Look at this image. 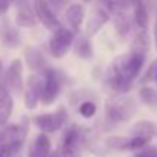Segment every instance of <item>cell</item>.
Masks as SVG:
<instances>
[{
  "label": "cell",
  "mask_w": 157,
  "mask_h": 157,
  "mask_svg": "<svg viewBox=\"0 0 157 157\" xmlns=\"http://www.w3.org/2000/svg\"><path fill=\"white\" fill-rule=\"evenodd\" d=\"M145 55L139 51H133L131 52L121 55L110 67L108 75H107V82L108 86L119 92V93H125L131 89L133 81L139 76L144 63H145Z\"/></svg>",
  "instance_id": "cell-1"
},
{
  "label": "cell",
  "mask_w": 157,
  "mask_h": 157,
  "mask_svg": "<svg viewBox=\"0 0 157 157\" xmlns=\"http://www.w3.org/2000/svg\"><path fill=\"white\" fill-rule=\"evenodd\" d=\"M137 105L130 96H114L110 98L105 104V114L111 122H127L134 116Z\"/></svg>",
  "instance_id": "cell-2"
},
{
  "label": "cell",
  "mask_w": 157,
  "mask_h": 157,
  "mask_svg": "<svg viewBox=\"0 0 157 157\" xmlns=\"http://www.w3.org/2000/svg\"><path fill=\"white\" fill-rule=\"evenodd\" d=\"M75 41V35H73V31L72 29H67V28H58L55 32H53L52 38L49 41V49L55 58H61L64 56L66 53L69 52L70 46L73 44Z\"/></svg>",
  "instance_id": "cell-3"
},
{
  "label": "cell",
  "mask_w": 157,
  "mask_h": 157,
  "mask_svg": "<svg viewBox=\"0 0 157 157\" xmlns=\"http://www.w3.org/2000/svg\"><path fill=\"white\" fill-rule=\"evenodd\" d=\"M34 11L37 15V20L49 31H56L59 26V20L53 11V8L49 5L48 0H35L34 2Z\"/></svg>",
  "instance_id": "cell-4"
},
{
  "label": "cell",
  "mask_w": 157,
  "mask_h": 157,
  "mask_svg": "<svg viewBox=\"0 0 157 157\" xmlns=\"http://www.w3.org/2000/svg\"><path fill=\"white\" fill-rule=\"evenodd\" d=\"M66 121V111L58 110L56 113H44L34 117V124L43 133H55L58 131Z\"/></svg>",
  "instance_id": "cell-5"
},
{
  "label": "cell",
  "mask_w": 157,
  "mask_h": 157,
  "mask_svg": "<svg viewBox=\"0 0 157 157\" xmlns=\"http://www.w3.org/2000/svg\"><path fill=\"white\" fill-rule=\"evenodd\" d=\"M59 93V79L56 76V73L52 69H46L44 70V76H43V92H41V102L46 105L55 102L56 96Z\"/></svg>",
  "instance_id": "cell-6"
},
{
  "label": "cell",
  "mask_w": 157,
  "mask_h": 157,
  "mask_svg": "<svg viewBox=\"0 0 157 157\" xmlns=\"http://www.w3.org/2000/svg\"><path fill=\"white\" fill-rule=\"evenodd\" d=\"M5 76H6V82H8L9 90L20 95L23 90V64H21V61L14 59L9 64Z\"/></svg>",
  "instance_id": "cell-7"
},
{
  "label": "cell",
  "mask_w": 157,
  "mask_h": 157,
  "mask_svg": "<svg viewBox=\"0 0 157 157\" xmlns=\"http://www.w3.org/2000/svg\"><path fill=\"white\" fill-rule=\"evenodd\" d=\"M43 92V78L38 75H31L28 78V89L25 93V105L28 108H35L37 104L41 101Z\"/></svg>",
  "instance_id": "cell-8"
},
{
  "label": "cell",
  "mask_w": 157,
  "mask_h": 157,
  "mask_svg": "<svg viewBox=\"0 0 157 157\" xmlns=\"http://www.w3.org/2000/svg\"><path fill=\"white\" fill-rule=\"evenodd\" d=\"M110 15H111V11L108 8H105L104 5H99L98 8H95V11L92 12V15L89 17V21H87V29H86L87 35L89 37L95 35L108 21Z\"/></svg>",
  "instance_id": "cell-9"
},
{
  "label": "cell",
  "mask_w": 157,
  "mask_h": 157,
  "mask_svg": "<svg viewBox=\"0 0 157 157\" xmlns=\"http://www.w3.org/2000/svg\"><path fill=\"white\" fill-rule=\"evenodd\" d=\"M15 21L21 28H34L37 23V15H35L34 6L31 8L28 2H21L18 5V9H17Z\"/></svg>",
  "instance_id": "cell-10"
},
{
  "label": "cell",
  "mask_w": 157,
  "mask_h": 157,
  "mask_svg": "<svg viewBox=\"0 0 157 157\" xmlns=\"http://www.w3.org/2000/svg\"><path fill=\"white\" fill-rule=\"evenodd\" d=\"M66 20L70 26V29L73 32H78L82 21H84V17H86V11H84V6L79 5V3H72L67 9H66Z\"/></svg>",
  "instance_id": "cell-11"
},
{
  "label": "cell",
  "mask_w": 157,
  "mask_h": 157,
  "mask_svg": "<svg viewBox=\"0 0 157 157\" xmlns=\"http://www.w3.org/2000/svg\"><path fill=\"white\" fill-rule=\"evenodd\" d=\"M78 131L75 128H70L66 131L64 137H63V145H61V153L63 157H78Z\"/></svg>",
  "instance_id": "cell-12"
},
{
  "label": "cell",
  "mask_w": 157,
  "mask_h": 157,
  "mask_svg": "<svg viewBox=\"0 0 157 157\" xmlns=\"http://www.w3.org/2000/svg\"><path fill=\"white\" fill-rule=\"evenodd\" d=\"M26 136V128L23 125H8L0 131V145L2 144H12V142H23Z\"/></svg>",
  "instance_id": "cell-13"
},
{
  "label": "cell",
  "mask_w": 157,
  "mask_h": 157,
  "mask_svg": "<svg viewBox=\"0 0 157 157\" xmlns=\"http://www.w3.org/2000/svg\"><path fill=\"white\" fill-rule=\"evenodd\" d=\"M0 37H2V41H3L8 48H11V49L17 48V46L20 44V41H21L18 31H17L9 21L0 23Z\"/></svg>",
  "instance_id": "cell-14"
},
{
  "label": "cell",
  "mask_w": 157,
  "mask_h": 157,
  "mask_svg": "<svg viewBox=\"0 0 157 157\" xmlns=\"http://www.w3.org/2000/svg\"><path fill=\"white\" fill-rule=\"evenodd\" d=\"M51 156V140L46 136V133H41L35 137L31 151H29V157H49Z\"/></svg>",
  "instance_id": "cell-15"
},
{
  "label": "cell",
  "mask_w": 157,
  "mask_h": 157,
  "mask_svg": "<svg viewBox=\"0 0 157 157\" xmlns=\"http://www.w3.org/2000/svg\"><path fill=\"white\" fill-rule=\"evenodd\" d=\"M156 131H157L156 125L153 122H150V121H139L131 128V134L134 137H142V139H145L148 142L156 136Z\"/></svg>",
  "instance_id": "cell-16"
},
{
  "label": "cell",
  "mask_w": 157,
  "mask_h": 157,
  "mask_svg": "<svg viewBox=\"0 0 157 157\" xmlns=\"http://www.w3.org/2000/svg\"><path fill=\"white\" fill-rule=\"evenodd\" d=\"M113 25H114V29H116L119 37H125L130 32L131 25H130V20H128L125 11H122V9L113 12Z\"/></svg>",
  "instance_id": "cell-17"
},
{
  "label": "cell",
  "mask_w": 157,
  "mask_h": 157,
  "mask_svg": "<svg viewBox=\"0 0 157 157\" xmlns=\"http://www.w3.org/2000/svg\"><path fill=\"white\" fill-rule=\"evenodd\" d=\"M75 53L82 58V59H90L93 58V48L89 38L86 37H78L75 41Z\"/></svg>",
  "instance_id": "cell-18"
},
{
  "label": "cell",
  "mask_w": 157,
  "mask_h": 157,
  "mask_svg": "<svg viewBox=\"0 0 157 157\" xmlns=\"http://www.w3.org/2000/svg\"><path fill=\"white\" fill-rule=\"evenodd\" d=\"M12 105L14 102H12V98L9 93L0 96V127L8 122V119L12 113Z\"/></svg>",
  "instance_id": "cell-19"
},
{
  "label": "cell",
  "mask_w": 157,
  "mask_h": 157,
  "mask_svg": "<svg viewBox=\"0 0 157 157\" xmlns=\"http://www.w3.org/2000/svg\"><path fill=\"white\" fill-rule=\"evenodd\" d=\"M26 58H28V66L32 70H41L43 67H46V61L41 56V53L35 49H29L26 52Z\"/></svg>",
  "instance_id": "cell-20"
},
{
  "label": "cell",
  "mask_w": 157,
  "mask_h": 157,
  "mask_svg": "<svg viewBox=\"0 0 157 157\" xmlns=\"http://www.w3.org/2000/svg\"><path fill=\"white\" fill-rule=\"evenodd\" d=\"M139 98L145 105L157 107V92L151 87H142L139 92Z\"/></svg>",
  "instance_id": "cell-21"
},
{
  "label": "cell",
  "mask_w": 157,
  "mask_h": 157,
  "mask_svg": "<svg viewBox=\"0 0 157 157\" xmlns=\"http://www.w3.org/2000/svg\"><path fill=\"white\" fill-rule=\"evenodd\" d=\"M130 142H131V137H110L107 140V145L113 150H130Z\"/></svg>",
  "instance_id": "cell-22"
},
{
  "label": "cell",
  "mask_w": 157,
  "mask_h": 157,
  "mask_svg": "<svg viewBox=\"0 0 157 157\" xmlns=\"http://www.w3.org/2000/svg\"><path fill=\"white\" fill-rule=\"evenodd\" d=\"M23 142H12V144H2L0 145V157H15L18 150L21 148Z\"/></svg>",
  "instance_id": "cell-23"
},
{
  "label": "cell",
  "mask_w": 157,
  "mask_h": 157,
  "mask_svg": "<svg viewBox=\"0 0 157 157\" xmlns=\"http://www.w3.org/2000/svg\"><path fill=\"white\" fill-rule=\"evenodd\" d=\"M79 113H81V116H84V117H92V116H95V113H96V105L95 102H90V101H86V102H82L81 107H79Z\"/></svg>",
  "instance_id": "cell-24"
},
{
  "label": "cell",
  "mask_w": 157,
  "mask_h": 157,
  "mask_svg": "<svg viewBox=\"0 0 157 157\" xmlns=\"http://www.w3.org/2000/svg\"><path fill=\"white\" fill-rule=\"evenodd\" d=\"M134 157H157L156 147H144L142 151H139Z\"/></svg>",
  "instance_id": "cell-25"
},
{
  "label": "cell",
  "mask_w": 157,
  "mask_h": 157,
  "mask_svg": "<svg viewBox=\"0 0 157 157\" xmlns=\"http://www.w3.org/2000/svg\"><path fill=\"white\" fill-rule=\"evenodd\" d=\"M14 0H0V15L6 14V11L9 9V6L12 5Z\"/></svg>",
  "instance_id": "cell-26"
},
{
  "label": "cell",
  "mask_w": 157,
  "mask_h": 157,
  "mask_svg": "<svg viewBox=\"0 0 157 157\" xmlns=\"http://www.w3.org/2000/svg\"><path fill=\"white\" fill-rule=\"evenodd\" d=\"M49 157H63V153H61L59 150H56V151H52Z\"/></svg>",
  "instance_id": "cell-27"
},
{
  "label": "cell",
  "mask_w": 157,
  "mask_h": 157,
  "mask_svg": "<svg viewBox=\"0 0 157 157\" xmlns=\"http://www.w3.org/2000/svg\"><path fill=\"white\" fill-rule=\"evenodd\" d=\"M154 43L157 48V15H156V23H154Z\"/></svg>",
  "instance_id": "cell-28"
},
{
  "label": "cell",
  "mask_w": 157,
  "mask_h": 157,
  "mask_svg": "<svg viewBox=\"0 0 157 157\" xmlns=\"http://www.w3.org/2000/svg\"><path fill=\"white\" fill-rule=\"evenodd\" d=\"M154 81H156V84H157V61H156V78H154Z\"/></svg>",
  "instance_id": "cell-29"
},
{
  "label": "cell",
  "mask_w": 157,
  "mask_h": 157,
  "mask_svg": "<svg viewBox=\"0 0 157 157\" xmlns=\"http://www.w3.org/2000/svg\"><path fill=\"white\" fill-rule=\"evenodd\" d=\"M0 73H2V63H0Z\"/></svg>",
  "instance_id": "cell-30"
},
{
  "label": "cell",
  "mask_w": 157,
  "mask_h": 157,
  "mask_svg": "<svg viewBox=\"0 0 157 157\" xmlns=\"http://www.w3.org/2000/svg\"><path fill=\"white\" fill-rule=\"evenodd\" d=\"M84 2H90V0H84Z\"/></svg>",
  "instance_id": "cell-31"
}]
</instances>
